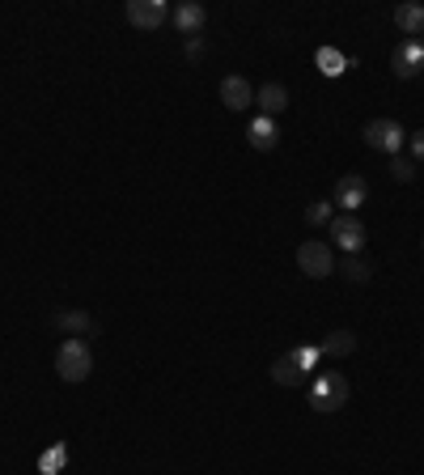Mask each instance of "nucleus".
<instances>
[{"instance_id": "nucleus-1", "label": "nucleus", "mask_w": 424, "mask_h": 475, "mask_svg": "<svg viewBox=\"0 0 424 475\" xmlns=\"http://www.w3.org/2000/svg\"><path fill=\"white\" fill-rule=\"evenodd\" d=\"M318 361H323L318 348H289V352H280V357L271 361V382H276V386H302L306 374H314Z\"/></svg>"}, {"instance_id": "nucleus-2", "label": "nucleus", "mask_w": 424, "mask_h": 475, "mask_svg": "<svg viewBox=\"0 0 424 475\" xmlns=\"http://www.w3.org/2000/svg\"><path fill=\"white\" fill-rule=\"evenodd\" d=\"M56 374L64 382H85L90 378V374H94V352H90V344L77 340V336H68L56 352Z\"/></svg>"}, {"instance_id": "nucleus-3", "label": "nucleus", "mask_w": 424, "mask_h": 475, "mask_svg": "<svg viewBox=\"0 0 424 475\" xmlns=\"http://www.w3.org/2000/svg\"><path fill=\"white\" fill-rule=\"evenodd\" d=\"M348 403V378L344 374H318L310 386V408L314 412H340Z\"/></svg>"}, {"instance_id": "nucleus-4", "label": "nucleus", "mask_w": 424, "mask_h": 475, "mask_svg": "<svg viewBox=\"0 0 424 475\" xmlns=\"http://www.w3.org/2000/svg\"><path fill=\"white\" fill-rule=\"evenodd\" d=\"M365 145L378 153H399L407 145V132L399 119H369L365 123Z\"/></svg>"}, {"instance_id": "nucleus-5", "label": "nucleus", "mask_w": 424, "mask_h": 475, "mask_svg": "<svg viewBox=\"0 0 424 475\" xmlns=\"http://www.w3.org/2000/svg\"><path fill=\"white\" fill-rule=\"evenodd\" d=\"M297 267L306 272L310 281H323V276H331V272H335V255H331L327 242L310 238V242H302V247H297Z\"/></svg>"}, {"instance_id": "nucleus-6", "label": "nucleus", "mask_w": 424, "mask_h": 475, "mask_svg": "<svg viewBox=\"0 0 424 475\" xmlns=\"http://www.w3.org/2000/svg\"><path fill=\"white\" fill-rule=\"evenodd\" d=\"M327 229H331V238H335V247L344 250V255H361V247H365V226H361L352 212H344V217H331Z\"/></svg>"}, {"instance_id": "nucleus-7", "label": "nucleus", "mask_w": 424, "mask_h": 475, "mask_svg": "<svg viewBox=\"0 0 424 475\" xmlns=\"http://www.w3.org/2000/svg\"><path fill=\"white\" fill-rule=\"evenodd\" d=\"M128 21L136 30H157L170 21V9H166V0H128Z\"/></svg>"}, {"instance_id": "nucleus-8", "label": "nucleus", "mask_w": 424, "mask_h": 475, "mask_svg": "<svg viewBox=\"0 0 424 475\" xmlns=\"http://www.w3.org/2000/svg\"><path fill=\"white\" fill-rule=\"evenodd\" d=\"M365 200H369V183H365V178H361V174H344V178L335 183V200H331V204H340L344 212H352V217H357V209H361Z\"/></svg>"}, {"instance_id": "nucleus-9", "label": "nucleus", "mask_w": 424, "mask_h": 475, "mask_svg": "<svg viewBox=\"0 0 424 475\" xmlns=\"http://www.w3.org/2000/svg\"><path fill=\"white\" fill-rule=\"evenodd\" d=\"M390 68H395V76H404V81H412V76L424 68V47L420 38H407V43H399L395 47V56H390Z\"/></svg>"}, {"instance_id": "nucleus-10", "label": "nucleus", "mask_w": 424, "mask_h": 475, "mask_svg": "<svg viewBox=\"0 0 424 475\" xmlns=\"http://www.w3.org/2000/svg\"><path fill=\"white\" fill-rule=\"evenodd\" d=\"M221 102L230 107V111H247V107H255V90L247 76L230 73L225 81H221Z\"/></svg>"}, {"instance_id": "nucleus-11", "label": "nucleus", "mask_w": 424, "mask_h": 475, "mask_svg": "<svg viewBox=\"0 0 424 475\" xmlns=\"http://www.w3.org/2000/svg\"><path fill=\"white\" fill-rule=\"evenodd\" d=\"M170 21H174V30H178V35H200V30L208 26V9H204V4H195V0H183V4L170 13Z\"/></svg>"}, {"instance_id": "nucleus-12", "label": "nucleus", "mask_w": 424, "mask_h": 475, "mask_svg": "<svg viewBox=\"0 0 424 475\" xmlns=\"http://www.w3.org/2000/svg\"><path fill=\"white\" fill-rule=\"evenodd\" d=\"M255 107L263 111V119H276V115L289 107V90H285V85H276V81H268L263 90H255Z\"/></svg>"}, {"instance_id": "nucleus-13", "label": "nucleus", "mask_w": 424, "mask_h": 475, "mask_svg": "<svg viewBox=\"0 0 424 475\" xmlns=\"http://www.w3.org/2000/svg\"><path fill=\"white\" fill-rule=\"evenodd\" d=\"M247 140H251V149H259V153H271L276 145H280V128H276V119H255L251 123V132H247Z\"/></svg>"}, {"instance_id": "nucleus-14", "label": "nucleus", "mask_w": 424, "mask_h": 475, "mask_svg": "<svg viewBox=\"0 0 424 475\" xmlns=\"http://www.w3.org/2000/svg\"><path fill=\"white\" fill-rule=\"evenodd\" d=\"M395 26L404 30V35H424V4H416V0H407V4H399L395 9Z\"/></svg>"}, {"instance_id": "nucleus-15", "label": "nucleus", "mask_w": 424, "mask_h": 475, "mask_svg": "<svg viewBox=\"0 0 424 475\" xmlns=\"http://www.w3.org/2000/svg\"><path fill=\"white\" fill-rule=\"evenodd\" d=\"M352 348H357V336H352V331H331L327 340L318 344V352H323V357H348Z\"/></svg>"}, {"instance_id": "nucleus-16", "label": "nucleus", "mask_w": 424, "mask_h": 475, "mask_svg": "<svg viewBox=\"0 0 424 475\" xmlns=\"http://www.w3.org/2000/svg\"><path fill=\"white\" fill-rule=\"evenodd\" d=\"M340 272H344L352 285H369V276H373V267L361 259V255H344V264H340Z\"/></svg>"}, {"instance_id": "nucleus-17", "label": "nucleus", "mask_w": 424, "mask_h": 475, "mask_svg": "<svg viewBox=\"0 0 424 475\" xmlns=\"http://www.w3.org/2000/svg\"><path fill=\"white\" fill-rule=\"evenodd\" d=\"M318 68H323V73L327 76H340L348 68V59L340 56V51H335V47H318Z\"/></svg>"}, {"instance_id": "nucleus-18", "label": "nucleus", "mask_w": 424, "mask_h": 475, "mask_svg": "<svg viewBox=\"0 0 424 475\" xmlns=\"http://www.w3.org/2000/svg\"><path fill=\"white\" fill-rule=\"evenodd\" d=\"M56 327H64V331H94V319H90V314H73V310H68V314H56Z\"/></svg>"}, {"instance_id": "nucleus-19", "label": "nucleus", "mask_w": 424, "mask_h": 475, "mask_svg": "<svg viewBox=\"0 0 424 475\" xmlns=\"http://www.w3.org/2000/svg\"><path fill=\"white\" fill-rule=\"evenodd\" d=\"M306 221H310V226H327V221H331V204H327V200H314V204L306 209Z\"/></svg>"}, {"instance_id": "nucleus-20", "label": "nucleus", "mask_w": 424, "mask_h": 475, "mask_svg": "<svg viewBox=\"0 0 424 475\" xmlns=\"http://www.w3.org/2000/svg\"><path fill=\"white\" fill-rule=\"evenodd\" d=\"M390 174H395L399 183H412V162H407V157H395V162H390Z\"/></svg>"}, {"instance_id": "nucleus-21", "label": "nucleus", "mask_w": 424, "mask_h": 475, "mask_svg": "<svg viewBox=\"0 0 424 475\" xmlns=\"http://www.w3.org/2000/svg\"><path fill=\"white\" fill-rule=\"evenodd\" d=\"M407 149H412V157H416V162H424V128L416 136H407Z\"/></svg>"}, {"instance_id": "nucleus-22", "label": "nucleus", "mask_w": 424, "mask_h": 475, "mask_svg": "<svg viewBox=\"0 0 424 475\" xmlns=\"http://www.w3.org/2000/svg\"><path fill=\"white\" fill-rule=\"evenodd\" d=\"M187 56H192V59H200V56H204V43H200V38H192V47H187Z\"/></svg>"}, {"instance_id": "nucleus-23", "label": "nucleus", "mask_w": 424, "mask_h": 475, "mask_svg": "<svg viewBox=\"0 0 424 475\" xmlns=\"http://www.w3.org/2000/svg\"><path fill=\"white\" fill-rule=\"evenodd\" d=\"M420 47H424V35H420Z\"/></svg>"}, {"instance_id": "nucleus-24", "label": "nucleus", "mask_w": 424, "mask_h": 475, "mask_svg": "<svg viewBox=\"0 0 424 475\" xmlns=\"http://www.w3.org/2000/svg\"><path fill=\"white\" fill-rule=\"evenodd\" d=\"M420 250H424V242H420Z\"/></svg>"}]
</instances>
